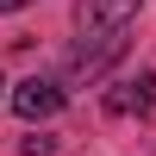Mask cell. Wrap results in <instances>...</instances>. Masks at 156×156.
<instances>
[{"instance_id":"cell-6","label":"cell","mask_w":156,"mask_h":156,"mask_svg":"<svg viewBox=\"0 0 156 156\" xmlns=\"http://www.w3.org/2000/svg\"><path fill=\"white\" fill-rule=\"evenodd\" d=\"M0 87H6V81H0Z\"/></svg>"},{"instance_id":"cell-3","label":"cell","mask_w":156,"mask_h":156,"mask_svg":"<svg viewBox=\"0 0 156 156\" xmlns=\"http://www.w3.org/2000/svg\"><path fill=\"white\" fill-rule=\"evenodd\" d=\"M100 106H106V119H131V112L150 119V112H156V69H137L131 81H119Z\"/></svg>"},{"instance_id":"cell-4","label":"cell","mask_w":156,"mask_h":156,"mask_svg":"<svg viewBox=\"0 0 156 156\" xmlns=\"http://www.w3.org/2000/svg\"><path fill=\"white\" fill-rule=\"evenodd\" d=\"M119 50H125V31H112V37H81V44L69 50V81H94Z\"/></svg>"},{"instance_id":"cell-5","label":"cell","mask_w":156,"mask_h":156,"mask_svg":"<svg viewBox=\"0 0 156 156\" xmlns=\"http://www.w3.org/2000/svg\"><path fill=\"white\" fill-rule=\"evenodd\" d=\"M19 6H31V0H0V12H19Z\"/></svg>"},{"instance_id":"cell-2","label":"cell","mask_w":156,"mask_h":156,"mask_svg":"<svg viewBox=\"0 0 156 156\" xmlns=\"http://www.w3.org/2000/svg\"><path fill=\"white\" fill-rule=\"evenodd\" d=\"M12 112H19V119H50V112H62V81L56 75H25V81H12Z\"/></svg>"},{"instance_id":"cell-1","label":"cell","mask_w":156,"mask_h":156,"mask_svg":"<svg viewBox=\"0 0 156 156\" xmlns=\"http://www.w3.org/2000/svg\"><path fill=\"white\" fill-rule=\"evenodd\" d=\"M144 0H75V31L81 37H112L137 19Z\"/></svg>"}]
</instances>
